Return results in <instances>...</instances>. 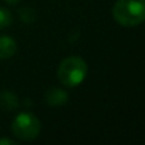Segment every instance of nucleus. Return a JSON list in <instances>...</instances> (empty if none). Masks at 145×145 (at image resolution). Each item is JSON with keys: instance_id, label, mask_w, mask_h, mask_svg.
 <instances>
[{"instance_id": "4", "label": "nucleus", "mask_w": 145, "mask_h": 145, "mask_svg": "<svg viewBox=\"0 0 145 145\" xmlns=\"http://www.w3.org/2000/svg\"><path fill=\"white\" fill-rule=\"evenodd\" d=\"M17 52V42L9 36H0V60H7Z\"/></svg>"}, {"instance_id": "1", "label": "nucleus", "mask_w": 145, "mask_h": 145, "mask_svg": "<svg viewBox=\"0 0 145 145\" xmlns=\"http://www.w3.org/2000/svg\"><path fill=\"white\" fill-rule=\"evenodd\" d=\"M113 19L122 27H135L145 20V0H117L112 9Z\"/></svg>"}, {"instance_id": "2", "label": "nucleus", "mask_w": 145, "mask_h": 145, "mask_svg": "<svg viewBox=\"0 0 145 145\" xmlns=\"http://www.w3.org/2000/svg\"><path fill=\"white\" fill-rule=\"evenodd\" d=\"M87 72V63L82 57L70 56L60 63L57 69V78L66 87H76L85 79Z\"/></svg>"}, {"instance_id": "5", "label": "nucleus", "mask_w": 145, "mask_h": 145, "mask_svg": "<svg viewBox=\"0 0 145 145\" xmlns=\"http://www.w3.org/2000/svg\"><path fill=\"white\" fill-rule=\"evenodd\" d=\"M45 99L47 102L48 106L51 107H59V106H64L68 102L69 97L66 94V92H64L63 89H59V88H52V89L47 90L45 95Z\"/></svg>"}, {"instance_id": "10", "label": "nucleus", "mask_w": 145, "mask_h": 145, "mask_svg": "<svg viewBox=\"0 0 145 145\" xmlns=\"http://www.w3.org/2000/svg\"><path fill=\"white\" fill-rule=\"evenodd\" d=\"M4 1L8 3V4H10V5H15V4H18L20 0H4Z\"/></svg>"}, {"instance_id": "9", "label": "nucleus", "mask_w": 145, "mask_h": 145, "mask_svg": "<svg viewBox=\"0 0 145 145\" xmlns=\"http://www.w3.org/2000/svg\"><path fill=\"white\" fill-rule=\"evenodd\" d=\"M15 141L12 140V139H7V138H3L0 139V145H14Z\"/></svg>"}, {"instance_id": "7", "label": "nucleus", "mask_w": 145, "mask_h": 145, "mask_svg": "<svg viewBox=\"0 0 145 145\" xmlns=\"http://www.w3.org/2000/svg\"><path fill=\"white\" fill-rule=\"evenodd\" d=\"M13 23V15L5 8H0V31L10 27Z\"/></svg>"}, {"instance_id": "8", "label": "nucleus", "mask_w": 145, "mask_h": 145, "mask_svg": "<svg viewBox=\"0 0 145 145\" xmlns=\"http://www.w3.org/2000/svg\"><path fill=\"white\" fill-rule=\"evenodd\" d=\"M19 17L20 19L23 20L24 23H32L33 20H35L36 18V14H35V10H32L31 8H22V9H19Z\"/></svg>"}, {"instance_id": "3", "label": "nucleus", "mask_w": 145, "mask_h": 145, "mask_svg": "<svg viewBox=\"0 0 145 145\" xmlns=\"http://www.w3.org/2000/svg\"><path fill=\"white\" fill-rule=\"evenodd\" d=\"M12 131L15 138L23 141H31L38 136L41 131V122L33 113L22 112L14 118Z\"/></svg>"}, {"instance_id": "6", "label": "nucleus", "mask_w": 145, "mask_h": 145, "mask_svg": "<svg viewBox=\"0 0 145 145\" xmlns=\"http://www.w3.org/2000/svg\"><path fill=\"white\" fill-rule=\"evenodd\" d=\"M19 101L18 97L13 92L4 90L0 93V108L4 111H13L18 107Z\"/></svg>"}]
</instances>
